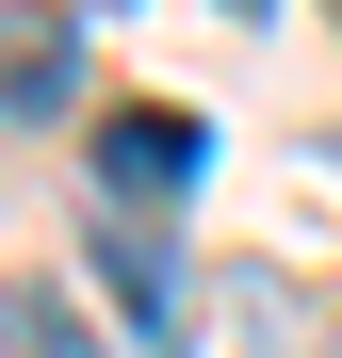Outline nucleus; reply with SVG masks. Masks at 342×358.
I'll return each instance as SVG.
<instances>
[{"label": "nucleus", "mask_w": 342, "mask_h": 358, "mask_svg": "<svg viewBox=\"0 0 342 358\" xmlns=\"http://www.w3.org/2000/svg\"><path fill=\"white\" fill-rule=\"evenodd\" d=\"M66 98H82V33L49 17V0H0V114L33 131V114H66Z\"/></svg>", "instance_id": "obj_1"}, {"label": "nucleus", "mask_w": 342, "mask_h": 358, "mask_svg": "<svg viewBox=\"0 0 342 358\" xmlns=\"http://www.w3.org/2000/svg\"><path fill=\"white\" fill-rule=\"evenodd\" d=\"M98 277L131 293V326H147V358L180 342V245H163L147 212H98Z\"/></svg>", "instance_id": "obj_2"}, {"label": "nucleus", "mask_w": 342, "mask_h": 358, "mask_svg": "<svg viewBox=\"0 0 342 358\" xmlns=\"http://www.w3.org/2000/svg\"><path fill=\"white\" fill-rule=\"evenodd\" d=\"M196 147H212L196 114H114V131H98V179L147 212V196H180V179H196Z\"/></svg>", "instance_id": "obj_3"}, {"label": "nucleus", "mask_w": 342, "mask_h": 358, "mask_svg": "<svg viewBox=\"0 0 342 358\" xmlns=\"http://www.w3.org/2000/svg\"><path fill=\"white\" fill-rule=\"evenodd\" d=\"M0 342H17V358H82V326L49 310V293H0Z\"/></svg>", "instance_id": "obj_4"}, {"label": "nucleus", "mask_w": 342, "mask_h": 358, "mask_svg": "<svg viewBox=\"0 0 342 358\" xmlns=\"http://www.w3.org/2000/svg\"><path fill=\"white\" fill-rule=\"evenodd\" d=\"M228 17H277V0H228Z\"/></svg>", "instance_id": "obj_5"}]
</instances>
